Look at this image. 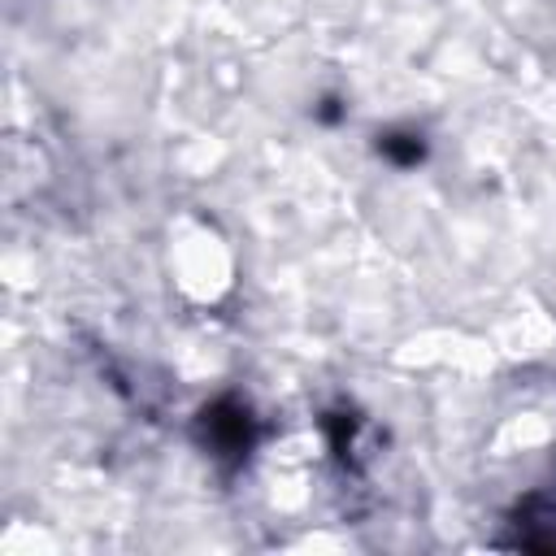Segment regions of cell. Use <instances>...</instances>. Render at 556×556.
I'll return each instance as SVG.
<instances>
[{"instance_id":"cell-1","label":"cell","mask_w":556,"mask_h":556,"mask_svg":"<svg viewBox=\"0 0 556 556\" xmlns=\"http://www.w3.org/2000/svg\"><path fill=\"white\" fill-rule=\"evenodd\" d=\"M204 417H208V421H204L208 443H213L217 452H243V447H248V439H252V421H248V413H243L239 404L222 400V404H213Z\"/></svg>"},{"instance_id":"cell-2","label":"cell","mask_w":556,"mask_h":556,"mask_svg":"<svg viewBox=\"0 0 556 556\" xmlns=\"http://www.w3.org/2000/svg\"><path fill=\"white\" fill-rule=\"evenodd\" d=\"M382 148H387V156H395V161H417V156H421V143H417L413 135H391Z\"/></svg>"}]
</instances>
